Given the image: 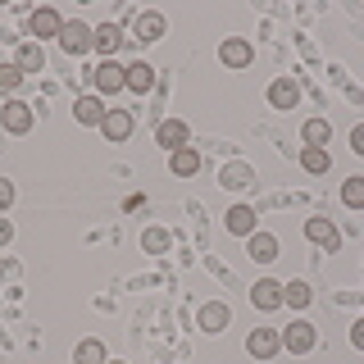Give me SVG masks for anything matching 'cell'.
I'll return each mask as SVG.
<instances>
[{"mask_svg":"<svg viewBox=\"0 0 364 364\" xmlns=\"http://www.w3.org/2000/svg\"><path fill=\"white\" fill-rule=\"evenodd\" d=\"M219 182H223V187H250V182H255V168L242 164V159H232V164L219 173Z\"/></svg>","mask_w":364,"mask_h":364,"instance_id":"obj_23","label":"cell"},{"mask_svg":"<svg viewBox=\"0 0 364 364\" xmlns=\"http://www.w3.org/2000/svg\"><path fill=\"white\" fill-rule=\"evenodd\" d=\"M60 46H64V50L68 55H82V50H91V28H87V23H64V32H60Z\"/></svg>","mask_w":364,"mask_h":364,"instance_id":"obj_14","label":"cell"},{"mask_svg":"<svg viewBox=\"0 0 364 364\" xmlns=\"http://www.w3.org/2000/svg\"><path fill=\"white\" fill-rule=\"evenodd\" d=\"M269 105H273V109H296V105H301V87H296L291 77L269 82Z\"/></svg>","mask_w":364,"mask_h":364,"instance_id":"obj_13","label":"cell"},{"mask_svg":"<svg viewBox=\"0 0 364 364\" xmlns=\"http://www.w3.org/2000/svg\"><path fill=\"white\" fill-rule=\"evenodd\" d=\"M301 136H305V146H323V151H328V141H333V123H328V119H305Z\"/></svg>","mask_w":364,"mask_h":364,"instance_id":"obj_21","label":"cell"},{"mask_svg":"<svg viewBox=\"0 0 364 364\" xmlns=\"http://www.w3.org/2000/svg\"><path fill=\"white\" fill-rule=\"evenodd\" d=\"M246 350L255 360H273L282 350V333H273V328H255V333L246 337Z\"/></svg>","mask_w":364,"mask_h":364,"instance_id":"obj_4","label":"cell"},{"mask_svg":"<svg viewBox=\"0 0 364 364\" xmlns=\"http://www.w3.org/2000/svg\"><path fill=\"white\" fill-rule=\"evenodd\" d=\"M155 87V68L151 64H128V91H151Z\"/></svg>","mask_w":364,"mask_h":364,"instance_id":"obj_26","label":"cell"},{"mask_svg":"<svg viewBox=\"0 0 364 364\" xmlns=\"http://www.w3.org/2000/svg\"><path fill=\"white\" fill-rule=\"evenodd\" d=\"M314 341H318V333H314V323H305V318H296L291 328H282V350H291V355H310Z\"/></svg>","mask_w":364,"mask_h":364,"instance_id":"obj_2","label":"cell"},{"mask_svg":"<svg viewBox=\"0 0 364 364\" xmlns=\"http://www.w3.org/2000/svg\"><path fill=\"white\" fill-rule=\"evenodd\" d=\"M28 28H32V37H37V46H41L46 37H55V41H60V32H64V18L55 14V9H32Z\"/></svg>","mask_w":364,"mask_h":364,"instance_id":"obj_6","label":"cell"},{"mask_svg":"<svg viewBox=\"0 0 364 364\" xmlns=\"http://www.w3.org/2000/svg\"><path fill=\"white\" fill-rule=\"evenodd\" d=\"M9 205H14V182H5V178H0V214H5Z\"/></svg>","mask_w":364,"mask_h":364,"instance_id":"obj_30","label":"cell"},{"mask_svg":"<svg viewBox=\"0 0 364 364\" xmlns=\"http://www.w3.org/2000/svg\"><path fill=\"white\" fill-rule=\"evenodd\" d=\"M350 151H355V155H364V123H360L355 132H350Z\"/></svg>","mask_w":364,"mask_h":364,"instance_id":"obj_32","label":"cell"},{"mask_svg":"<svg viewBox=\"0 0 364 364\" xmlns=\"http://www.w3.org/2000/svg\"><path fill=\"white\" fill-rule=\"evenodd\" d=\"M73 364H109V350H105V341H96V337L77 341V350H73Z\"/></svg>","mask_w":364,"mask_h":364,"instance_id":"obj_19","label":"cell"},{"mask_svg":"<svg viewBox=\"0 0 364 364\" xmlns=\"http://www.w3.org/2000/svg\"><path fill=\"white\" fill-rule=\"evenodd\" d=\"M100 132H105L109 141H128V136H132V114L128 109H109L105 123H100Z\"/></svg>","mask_w":364,"mask_h":364,"instance_id":"obj_16","label":"cell"},{"mask_svg":"<svg viewBox=\"0 0 364 364\" xmlns=\"http://www.w3.org/2000/svg\"><path fill=\"white\" fill-rule=\"evenodd\" d=\"M168 168H173V178H191L200 168V151L196 146H182V151L168 155Z\"/></svg>","mask_w":364,"mask_h":364,"instance_id":"obj_18","label":"cell"},{"mask_svg":"<svg viewBox=\"0 0 364 364\" xmlns=\"http://www.w3.org/2000/svg\"><path fill=\"white\" fill-rule=\"evenodd\" d=\"M223 223H228V232H232V237H250V232H259L255 210H250V205H232V210L223 214Z\"/></svg>","mask_w":364,"mask_h":364,"instance_id":"obj_12","label":"cell"},{"mask_svg":"<svg viewBox=\"0 0 364 364\" xmlns=\"http://www.w3.org/2000/svg\"><path fill=\"white\" fill-rule=\"evenodd\" d=\"M23 82V73H18V64H5V68H0V87H5V91H14Z\"/></svg>","mask_w":364,"mask_h":364,"instance_id":"obj_29","label":"cell"},{"mask_svg":"<svg viewBox=\"0 0 364 364\" xmlns=\"http://www.w3.org/2000/svg\"><path fill=\"white\" fill-rule=\"evenodd\" d=\"M168 242H173V237H168L164 228H146V232H141V250H146V255H164Z\"/></svg>","mask_w":364,"mask_h":364,"instance_id":"obj_27","label":"cell"},{"mask_svg":"<svg viewBox=\"0 0 364 364\" xmlns=\"http://www.w3.org/2000/svg\"><path fill=\"white\" fill-rule=\"evenodd\" d=\"M91 46H96L105 60H114V50L123 46V28H119V23H100V28L91 32Z\"/></svg>","mask_w":364,"mask_h":364,"instance_id":"obj_15","label":"cell"},{"mask_svg":"<svg viewBox=\"0 0 364 364\" xmlns=\"http://www.w3.org/2000/svg\"><path fill=\"white\" fill-rule=\"evenodd\" d=\"M250 301H255V310L273 314V310L282 305V282H278V278H259L255 287H250Z\"/></svg>","mask_w":364,"mask_h":364,"instance_id":"obj_8","label":"cell"},{"mask_svg":"<svg viewBox=\"0 0 364 364\" xmlns=\"http://www.w3.org/2000/svg\"><path fill=\"white\" fill-rule=\"evenodd\" d=\"M109 364H119V360H109Z\"/></svg>","mask_w":364,"mask_h":364,"instance_id":"obj_34","label":"cell"},{"mask_svg":"<svg viewBox=\"0 0 364 364\" xmlns=\"http://www.w3.org/2000/svg\"><path fill=\"white\" fill-rule=\"evenodd\" d=\"M9 237H14V228H9V219H0V246H5Z\"/></svg>","mask_w":364,"mask_h":364,"instance_id":"obj_33","label":"cell"},{"mask_svg":"<svg viewBox=\"0 0 364 364\" xmlns=\"http://www.w3.org/2000/svg\"><path fill=\"white\" fill-rule=\"evenodd\" d=\"M341 200H346L350 210H364V178H346V182H341Z\"/></svg>","mask_w":364,"mask_h":364,"instance_id":"obj_28","label":"cell"},{"mask_svg":"<svg viewBox=\"0 0 364 364\" xmlns=\"http://www.w3.org/2000/svg\"><path fill=\"white\" fill-rule=\"evenodd\" d=\"M228 323H232V310H228L223 301H210V305H200V328H205V333H223Z\"/></svg>","mask_w":364,"mask_h":364,"instance_id":"obj_17","label":"cell"},{"mask_svg":"<svg viewBox=\"0 0 364 364\" xmlns=\"http://www.w3.org/2000/svg\"><path fill=\"white\" fill-rule=\"evenodd\" d=\"M0 123H5V132H32V105H23V100H9V105H0Z\"/></svg>","mask_w":364,"mask_h":364,"instance_id":"obj_5","label":"cell"},{"mask_svg":"<svg viewBox=\"0 0 364 364\" xmlns=\"http://www.w3.org/2000/svg\"><path fill=\"white\" fill-rule=\"evenodd\" d=\"M219 64L223 68H250L255 64V46L246 37H223L219 41Z\"/></svg>","mask_w":364,"mask_h":364,"instance_id":"obj_1","label":"cell"},{"mask_svg":"<svg viewBox=\"0 0 364 364\" xmlns=\"http://www.w3.org/2000/svg\"><path fill=\"white\" fill-rule=\"evenodd\" d=\"M305 237H310L314 246H323V250H337L341 246V232H337L333 219H305Z\"/></svg>","mask_w":364,"mask_h":364,"instance_id":"obj_10","label":"cell"},{"mask_svg":"<svg viewBox=\"0 0 364 364\" xmlns=\"http://www.w3.org/2000/svg\"><path fill=\"white\" fill-rule=\"evenodd\" d=\"M350 346L364 350V318H355V323H350Z\"/></svg>","mask_w":364,"mask_h":364,"instance_id":"obj_31","label":"cell"},{"mask_svg":"<svg viewBox=\"0 0 364 364\" xmlns=\"http://www.w3.org/2000/svg\"><path fill=\"white\" fill-rule=\"evenodd\" d=\"M155 141L164 146L168 155H173V151H182V146L191 141V128H187L182 119H164V123H159V132H155Z\"/></svg>","mask_w":364,"mask_h":364,"instance_id":"obj_7","label":"cell"},{"mask_svg":"<svg viewBox=\"0 0 364 364\" xmlns=\"http://www.w3.org/2000/svg\"><path fill=\"white\" fill-rule=\"evenodd\" d=\"M301 168H305V173H328V168H333V155H328L323 146H305V151H301Z\"/></svg>","mask_w":364,"mask_h":364,"instance_id":"obj_22","label":"cell"},{"mask_svg":"<svg viewBox=\"0 0 364 364\" xmlns=\"http://www.w3.org/2000/svg\"><path fill=\"white\" fill-rule=\"evenodd\" d=\"M246 250H250V259H255V264H273V259H278V237L259 228V232L246 237Z\"/></svg>","mask_w":364,"mask_h":364,"instance_id":"obj_9","label":"cell"},{"mask_svg":"<svg viewBox=\"0 0 364 364\" xmlns=\"http://www.w3.org/2000/svg\"><path fill=\"white\" fill-rule=\"evenodd\" d=\"M91 82H96L100 96H114V91H123V87H128V68H123V64H114V60H105V64H96V68H91Z\"/></svg>","mask_w":364,"mask_h":364,"instance_id":"obj_3","label":"cell"},{"mask_svg":"<svg viewBox=\"0 0 364 364\" xmlns=\"http://www.w3.org/2000/svg\"><path fill=\"white\" fill-rule=\"evenodd\" d=\"M164 37V14L159 9H146L141 18H136V41H159Z\"/></svg>","mask_w":364,"mask_h":364,"instance_id":"obj_20","label":"cell"},{"mask_svg":"<svg viewBox=\"0 0 364 364\" xmlns=\"http://www.w3.org/2000/svg\"><path fill=\"white\" fill-rule=\"evenodd\" d=\"M310 301H314V291L305 287V282H282V305H291V310H305Z\"/></svg>","mask_w":364,"mask_h":364,"instance_id":"obj_25","label":"cell"},{"mask_svg":"<svg viewBox=\"0 0 364 364\" xmlns=\"http://www.w3.org/2000/svg\"><path fill=\"white\" fill-rule=\"evenodd\" d=\"M105 100H100V96H77L73 100V119L77 123H87V128H100V123H105Z\"/></svg>","mask_w":364,"mask_h":364,"instance_id":"obj_11","label":"cell"},{"mask_svg":"<svg viewBox=\"0 0 364 364\" xmlns=\"http://www.w3.org/2000/svg\"><path fill=\"white\" fill-rule=\"evenodd\" d=\"M41 64H46V50H41L37 41L18 46V73H41Z\"/></svg>","mask_w":364,"mask_h":364,"instance_id":"obj_24","label":"cell"}]
</instances>
